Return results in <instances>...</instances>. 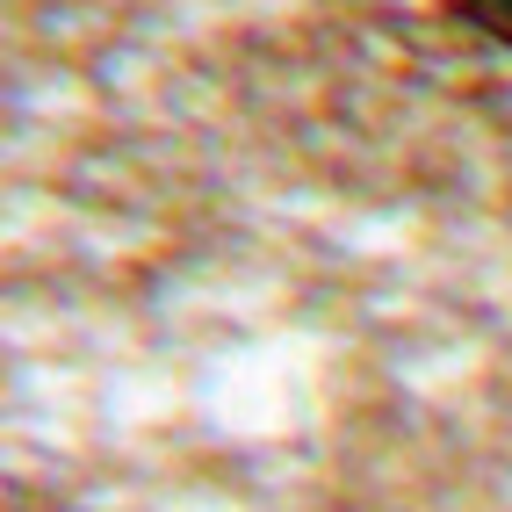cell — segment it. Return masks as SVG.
<instances>
[{
	"label": "cell",
	"instance_id": "1",
	"mask_svg": "<svg viewBox=\"0 0 512 512\" xmlns=\"http://www.w3.org/2000/svg\"><path fill=\"white\" fill-rule=\"evenodd\" d=\"M448 22H462L469 37L512 51V0H448Z\"/></svg>",
	"mask_w": 512,
	"mask_h": 512
}]
</instances>
